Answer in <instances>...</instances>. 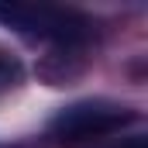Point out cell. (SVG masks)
Segmentation results:
<instances>
[{
	"instance_id": "obj_1",
	"label": "cell",
	"mask_w": 148,
	"mask_h": 148,
	"mask_svg": "<svg viewBox=\"0 0 148 148\" xmlns=\"http://www.w3.org/2000/svg\"><path fill=\"white\" fill-rule=\"evenodd\" d=\"M0 24L35 38H52L62 45L90 38V28H93L83 14L69 7H52V3H0Z\"/></svg>"
},
{
	"instance_id": "obj_2",
	"label": "cell",
	"mask_w": 148,
	"mask_h": 148,
	"mask_svg": "<svg viewBox=\"0 0 148 148\" xmlns=\"http://www.w3.org/2000/svg\"><path fill=\"white\" fill-rule=\"evenodd\" d=\"M131 121H134L131 107H117V103H107V100H79V103H69L55 114L48 131L59 141H86V138L114 134Z\"/></svg>"
},
{
	"instance_id": "obj_3",
	"label": "cell",
	"mask_w": 148,
	"mask_h": 148,
	"mask_svg": "<svg viewBox=\"0 0 148 148\" xmlns=\"http://www.w3.org/2000/svg\"><path fill=\"white\" fill-rule=\"evenodd\" d=\"M17 79H21V66H17L10 55H3V52H0V90L14 86Z\"/></svg>"
},
{
	"instance_id": "obj_4",
	"label": "cell",
	"mask_w": 148,
	"mask_h": 148,
	"mask_svg": "<svg viewBox=\"0 0 148 148\" xmlns=\"http://www.w3.org/2000/svg\"><path fill=\"white\" fill-rule=\"evenodd\" d=\"M114 148H148V138L145 134H134V138H124L121 145H114Z\"/></svg>"
}]
</instances>
